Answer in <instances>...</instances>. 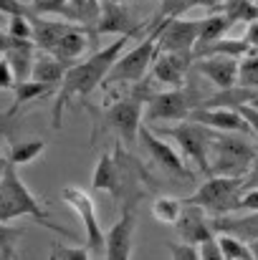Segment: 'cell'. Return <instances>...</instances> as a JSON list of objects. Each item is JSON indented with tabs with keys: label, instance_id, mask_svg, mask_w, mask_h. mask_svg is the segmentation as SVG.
Here are the masks:
<instances>
[{
	"label": "cell",
	"instance_id": "1",
	"mask_svg": "<svg viewBox=\"0 0 258 260\" xmlns=\"http://www.w3.org/2000/svg\"><path fill=\"white\" fill-rule=\"evenodd\" d=\"M129 38L132 36H119L114 43H109L104 48H96L89 58L74 63L71 69H66V76H64L61 86L56 91V101H53V109H51V126L53 129H61L64 114H66V109L74 99L86 104L91 91L106 81L114 61L124 53V46L129 43Z\"/></svg>",
	"mask_w": 258,
	"mask_h": 260
},
{
	"label": "cell",
	"instance_id": "2",
	"mask_svg": "<svg viewBox=\"0 0 258 260\" xmlns=\"http://www.w3.org/2000/svg\"><path fill=\"white\" fill-rule=\"evenodd\" d=\"M145 182H147V172L142 170V165L132 154H127L119 144L111 154L104 152L99 157L91 187L96 192H109L117 202H124L122 207H137V202L145 194L142 187Z\"/></svg>",
	"mask_w": 258,
	"mask_h": 260
},
{
	"label": "cell",
	"instance_id": "3",
	"mask_svg": "<svg viewBox=\"0 0 258 260\" xmlns=\"http://www.w3.org/2000/svg\"><path fill=\"white\" fill-rule=\"evenodd\" d=\"M20 217H33L38 225H43V228H48L59 235L74 238L66 228L51 222V217L46 215V210L36 200V194L25 187L23 177L18 174V167L8 165V170L0 179V222H13V220H20Z\"/></svg>",
	"mask_w": 258,
	"mask_h": 260
},
{
	"label": "cell",
	"instance_id": "4",
	"mask_svg": "<svg viewBox=\"0 0 258 260\" xmlns=\"http://www.w3.org/2000/svg\"><path fill=\"white\" fill-rule=\"evenodd\" d=\"M256 159L253 144H248L238 134H223L215 132L208 152V165H210V177H233L243 179L251 165Z\"/></svg>",
	"mask_w": 258,
	"mask_h": 260
},
{
	"label": "cell",
	"instance_id": "5",
	"mask_svg": "<svg viewBox=\"0 0 258 260\" xmlns=\"http://www.w3.org/2000/svg\"><path fill=\"white\" fill-rule=\"evenodd\" d=\"M243 179L233 177H208L195 194L182 200L185 205L205 210L210 217H228L231 212H238L241 200H243Z\"/></svg>",
	"mask_w": 258,
	"mask_h": 260
},
{
	"label": "cell",
	"instance_id": "6",
	"mask_svg": "<svg viewBox=\"0 0 258 260\" xmlns=\"http://www.w3.org/2000/svg\"><path fill=\"white\" fill-rule=\"evenodd\" d=\"M160 33H162V20H155L152 30H150L132 51L122 53V56L114 61V66H111V71H109L104 86L109 88V86H117V84H139V81L147 76L150 63H152L155 56H157Z\"/></svg>",
	"mask_w": 258,
	"mask_h": 260
},
{
	"label": "cell",
	"instance_id": "7",
	"mask_svg": "<svg viewBox=\"0 0 258 260\" xmlns=\"http://www.w3.org/2000/svg\"><path fill=\"white\" fill-rule=\"evenodd\" d=\"M160 134L172 139V142L180 147L182 162L195 165L197 172L210 177L208 152H210V142H213V137H215L213 129L200 126V124H195V121H180V124H175V126H162Z\"/></svg>",
	"mask_w": 258,
	"mask_h": 260
},
{
	"label": "cell",
	"instance_id": "8",
	"mask_svg": "<svg viewBox=\"0 0 258 260\" xmlns=\"http://www.w3.org/2000/svg\"><path fill=\"white\" fill-rule=\"evenodd\" d=\"M150 101L147 91L137 86L132 93H124L119 96L104 114L106 119V126H111L122 142H134L139 137V129H142V121H145V104Z\"/></svg>",
	"mask_w": 258,
	"mask_h": 260
},
{
	"label": "cell",
	"instance_id": "9",
	"mask_svg": "<svg viewBox=\"0 0 258 260\" xmlns=\"http://www.w3.org/2000/svg\"><path fill=\"white\" fill-rule=\"evenodd\" d=\"M197 109V101L192 96V91L187 88H167V91H157L150 96V101L145 104V121H187L190 114Z\"/></svg>",
	"mask_w": 258,
	"mask_h": 260
},
{
	"label": "cell",
	"instance_id": "10",
	"mask_svg": "<svg viewBox=\"0 0 258 260\" xmlns=\"http://www.w3.org/2000/svg\"><path fill=\"white\" fill-rule=\"evenodd\" d=\"M61 200L79 215V220L86 230L89 253H104V228L96 217V207H94V200L89 197V192L76 187V184H69V187L61 189Z\"/></svg>",
	"mask_w": 258,
	"mask_h": 260
},
{
	"label": "cell",
	"instance_id": "11",
	"mask_svg": "<svg viewBox=\"0 0 258 260\" xmlns=\"http://www.w3.org/2000/svg\"><path fill=\"white\" fill-rule=\"evenodd\" d=\"M200 36V20L165 18L157 41V53H192Z\"/></svg>",
	"mask_w": 258,
	"mask_h": 260
},
{
	"label": "cell",
	"instance_id": "12",
	"mask_svg": "<svg viewBox=\"0 0 258 260\" xmlns=\"http://www.w3.org/2000/svg\"><path fill=\"white\" fill-rule=\"evenodd\" d=\"M139 139H142V144H145L150 159H152L160 170H165L167 174L177 177V179H192V172L185 167L180 152L172 149L157 132H150L147 126H142V129H139Z\"/></svg>",
	"mask_w": 258,
	"mask_h": 260
},
{
	"label": "cell",
	"instance_id": "13",
	"mask_svg": "<svg viewBox=\"0 0 258 260\" xmlns=\"http://www.w3.org/2000/svg\"><path fill=\"white\" fill-rule=\"evenodd\" d=\"M134 225H137L134 207H124L122 217L104 233V255H106V260H129L132 258Z\"/></svg>",
	"mask_w": 258,
	"mask_h": 260
},
{
	"label": "cell",
	"instance_id": "14",
	"mask_svg": "<svg viewBox=\"0 0 258 260\" xmlns=\"http://www.w3.org/2000/svg\"><path fill=\"white\" fill-rule=\"evenodd\" d=\"M175 233H177L180 243L192 245V248H200L203 243H208V240L215 238L205 210L192 207V205H185V202H182V212H180V217L175 222Z\"/></svg>",
	"mask_w": 258,
	"mask_h": 260
},
{
	"label": "cell",
	"instance_id": "15",
	"mask_svg": "<svg viewBox=\"0 0 258 260\" xmlns=\"http://www.w3.org/2000/svg\"><path fill=\"white\" fill-rule=\"evenodd\" d=\"M190 58H192V53H157L152 61L155 81L170 88H185L187 86Z\"/></svg>",
	"mask_w": 258,
	"mask_h": 260
},
{
	"label": "cell",
	"instance_id": "16",
	"mask_svg": "<svg viewBox=\"0 0 258 260\" xmlns=\"http://www.w3.org/2000/svg\"><path fill=\"white\" fill-rule=\"evenodd\" d=\"M187 121H195L200 126H208V129L223 132V134H246V132H251L248 124L243 121V116L236 109H195Z\"/></svg>",
	"mask_w": 258,
	"mask_h": 260
},
{
	"label": "cell",
	"instance_id": "17",
	"mask_svg": "<svg viewBox=\"0 0 258 260\" xmlns=\"http://www.w3.org/2000/svg\"><path fill=\"white\" fill-rule=\"evenodd\" d=\"M238 66H241V61H238V58H231V56H205V58H195V69H197L208 81H213L220 91L238 86Z\"/></svg>",
	"mask_w": 258,
	"mask_h": 260
},
{
	"label": "cell",
	"instance_id": "18",
	"mask_svg": "<svg viewBox=\"0 0 258 260\" xmlns=\"http://www.w3.org/2000/svg\"><path fill=\"white\" fill-rule=\"evenodd\" d=\"M145 25H139L129 10L119 3H104L101 5V15H99V25H96V36H104V33H119V36H137L142 33Z\"/></svg>",
	"mask_w": 258,
	"mask_h": 260
},
{
	"label": "cell",
	"instance_id": "19",
	"mask_svg": "<svg viewBox=\"0 0 258 260\" xmlns=\"http://www.w3.org/2000/svg\"><path fill=\"white\" fill-rule=\"evenodd\" d=\"M210 228L218 235H231V238H238L243 243H253V240H258V212H248L241 217H233V215L213 217Z\"/></svg>",
	"mask_w": 258,
	"mask_h": 260
},
{
	"label": "cell",
	"instance_id": "20",
	"mask_svg": "<svg viewBox=\"0 0 258 260\" xmlns=\"http://www.w3.org/2000/svg\"><path fill=\"white\" fill-rule=\"evenodd\" d=\"M69 28H71V23L33 15V18H31V41H33L36 48H41V51H46V53L51 56V51H53L56 43L66 36Z\"/></svg>",
	"mask_w": 258,
	"mask_h": 260
},
{
	"label": "cell",
	"instance_id": "21",
	"mask_svg": "<svg viewBox=\"0 0 258 260\" xmlns=\"http://www.w3.org/2000/svg\"><path fill=\"white\" fill-rule=\"evenodd\" d=\"M89 46H91V41H89L86 30L71 23V28H69L66 36L56 43V48L51 51V56H53L56 61H61L66 69H71L74 63H79V58L86 53Z\"/></svg>",
	"mask_w": 258,
	"mask_h": 260
},
{
	"label": "cell",
	"instance_id": "22",
	"mask_svg": "<svg viewBox=\"0 0 258 260\" xmlns=\"http://www.w3.org/2000/svg\"><path fill=\"white\" fill-rule=\"evenodd\" d=\"M99 15H101V0H69V23L84 28L91 46L99 43V36H96V25H99Z\"/></svg>",
	"mask_w": 258,
	"mask_h": 260
},
{
	"label": "cell",
	"instance_id": "23",
	"mask_svg": "<svg viewBox=\"0 0 258 260\" xmlns=\"http://www.w3.org/2000/svg\"><path fill=\"white\" fill-rule=\"evenodd\" d=\"M33 41H15L13 48L3 56L8 61V66L13 69V76H15V84H25L31 81V71H33Z\"/></svg>",
	"mask_w": 258,
	"mask_h": 260
},
{
	"label": "cell",
	"instance_id": "24",
	"mask_svg": "<svg viewBox=\"0 0 258 260\" xmlns=\"http://www.w3.org/2000/svg\"><path fill=\"white\" fill-rule=\"evenodd\" d=\"M66 76V66L61 61H56L53 56H41L33 61V71H31V81L36 84H46V86L59 88Z\"/></svg>",
	"mask_w": 258,
	"mask_h": 260
},
{
	"label": "cell",
	"instance_id": "25",
	"mask_svg": "<svg viewBox=\"0 0 258 260\" xmlns=\"http://www.w3.org/2000/svg\"><path fill=\"white\" fill-rule=\"evenodd\" d=\"M53 91H59V88L46 86V84H36V81L15 84V88H13V106H10V109L3 114V119H10V116H15V111H18L23 104H28V101H36V99H43V96H48V93H53Z\"/></svg>",
	"mask_w": 258,
	"mask_h": 260
},
{
	"label": "cell",
	"instance_id": "26",
	"mask_svg": "<svg viewBox=\"0 0 258 260\" xmlns=\"http://www.w3.org/2000/svg\"><path fill=\"white\" fill-rule=\"evenodd\" d=\"M220 13L225 15V20L233 23H253L258 20V5L251 0H223Z\"/></svg>",
	"mask_w": 258,
	"mask_h": 260
},
{
	"label": "cell",
	"instance_id": "27",
	"mask_svg": "<svg viewBox=\"0 0 258 260\" xmlns=\"http://www.w3.org/2000/svg\"><path fill=\"white\" fill-rule=\"evenodd\" d=\"M231 28V23L225 20L223 13H210L208 18L200 20V36H197V46H208L213 41H220L225 36V30ZM195 46V48H197Z\"/></svg>",
	"mask_w": 258,
	"mask_h": 260
},
{
	"label": "cell",
	"instance_id": "28",
	"mask_svg": "<svg viewBox=\"0 0 258 260\" xmlns=\"http://www.w3.org/2000/svg\"><path fill=\"white\" fill-rule=\"evenodd\" d=\"M43 149H46V142H41V139L18 142V144H13V147H10V157H8V162H10L13 167H23V165L33 162L36 157H41V154H43Z\"/></svg>",
	"mask_w": 258,
	"mask_h": 260
},
{
	"label": "cell",
	"instance_id": "29",
	"mask_svg": "<svg viewBox=\"0 0 258 260\" xmlns=\"http://www.w3.org/2000/svg\"><path fill=\"white\" fill-rule=\"evenodd\" d=\"M180 212H182V200H177V197H157L152 202V215L162 225H175Z\"/></svg>",
	"mask_w": 258,
	"mask_h": 260
},
{
	"label": "cell",
	"instance_id": "30",
	"mask_svg": "<svg viewBox=\"0 0 258 260\" xmlns=\"http://www.w3.org/2000/svg\"><path fill=\"white\" fill-rule=\"evenodd\" d=\"M238 86L258 91V48H253L238 66Z\"/></svg>",
	"mask_w": 258,
	"mask_h": 260
},
{
	"label": "cell",
	"instance_id": "31",
	"mask_svg": "<svg viewBox=\"0 0 258 260\" xmlns=\"http://www.w3.org/2000/svg\"><path fill=\"white\" fill-rule=\"evenodd\" d=\"M215 240H218V248H220V253H223V258L225 260H243V258L251 255V248H246V243L238 240V238L218 235Z\"/></svg>",
	"mask_w": 258,
	"mask_h": 260
},
{
	"label": "cell",
	"instance_id": "32",
	"mask_svg": "<svg viewBox=\"0 0 258 260\" xmlns=\"http://www.w3.org/2000/svg\"><path fill=\"white\" fill-rule=\"evenodd\" d=\"M31 15H41V18H48V15H64L69 13V0H31L28 5Z\"/></svg>",
	"mask_w": 258,
	"mask_h": 260
},
{
	"label": "cell",
	"instance_id": "33",
	"mask_svg": "<svg viewBox=\"0 0 258 260\" xmlns=\"http://www.w3.org/2000/svg\"><path fill=\"white\" fill-rule=\"evenodd\" d=\"M31 18L33 15H10L5 33L15 41H31Z\"/></svg>",
	"mask_w": 258,
	"mask_h": 260
},
{
	"label": "cell",
	"instance_id": "34",
	"mask_svg": "<svg viewBox=\"0 0 258 260\" xmlns=\"http://www.w3.org/2000/svg\"><path fill=\"white\" fill-rule=\"evenodd\" d=\"M51 260H89V250L81 245H53Z\"/></svg>",
	"mask_w": 258,
	"mask_h": 260
},
{
	"label": "cell",
	"instance_id": "35",
	"mask_svg": "<svg viewBox=\"0 0 258 260\" xmlns=\"http://www.w3.org/2000/svg\"><path fill=\"white\" fill-rule=\"evenodd\" d=\"M170 255L172 260H200L197 258V248L185 245V243H170Z\"/></svg>",
	"mask_w": 258,
	"mask_h": 260
},
{
	"label": "cell",
	"instance_id": "36",
	"mask_svg": "<svg viewBox=\"0 0 258 260\" xmlns=\"http://www.w3.org/2000/svg\"><path fill=\"white\" fill-rule=\"evenodd\" d=\"M197 258L200 260H225L223 253H220V248H218V240H215V238L208 240V243H203V245L197 248Z\"/></svg>",
	"mask_w": 258,
	"mask_h": 260
},
{
	"label": "cell",
	"instance_id": "37",
	"mask_svg": "<svg viewBox=\"0 0 258 260\" xmlns=\"http://www.w3.org/2000/svg\"><path fill=\"white\" fill-rule=\"evenodd\" d=\"M0 13L3 15H31L28 5H23L20 0H0Z\"/></svg>",
	"mask_w": 258,
	"mask_h": 260
},
{
	"label": "cell",
	"instance_id": "38",
	"mask_svg": "<svg viewBox=\"0 0 258 260\" xmlns=\"http://www.w3.org/2000/svg\"><path fill=\"white\" fill-rule=\"evenodd\" d=\"M236 111H238V114L243 116V121L248 124V129H251L253 134H258V111H256V109H253V106H246V104H243V106H238Z\"/></svg>",
	"mask_w": 258,
	"mask_h": 260
},
{
	"label": "cell",
	"instance_id": "39",
	"mask_svg": "<svg viewBox=\"0 0 258 260\" xmlns=\"http://www.w3.org/2000/svg\"><path fill=\"white\" fill-rule=\"evenodd\" d=\"M23 233L18 228H8V222H0V245H15V240Z\"/></svg>",
	"mask_w": 258,
	"mask_h": 260
},
{
	"label": "cell",
	"instance_id": "40",
	"mask_svg": "<svg viewBox=\"0 0 258 260\" xmlns=\"http://www.w3.org/2000/svg\"><path fill=\"white\" fill-rule=\"evenodd\" d=\"M0 88H15V76L13 69L8 66V61L0 56Z\"/></svg>",
	"mask_w": 258,
	"mask_h": 260
},
{
	"label": "cell",
	"instance_id": "41",
	"mask_svg": "<svg viewBox=\"0 0 258 260\" xmlns=\"http://www.w3.org/2000/svg\"><path fill=\"white\" fill-rule=\"evenodd\" d=\"M253 189H258V154L253 159V165H251V170H248V174L243 177V192H253Z\"/></svg>",
	"mask_w": 258,
	"mask_h": 260
},
{
	"label": "cell",
	"instance_id": "42",
	"mask_svg": "<svg viewBox=\"0 0 258 260\" xmlns=\"http://www.w3.org/2000/svg\"><path fill=\"white\" fill-rule=\"evenodd\" d=\"M238 210H246V212H258V189L253 192H246L243 200H241V207Z\"/></svg>",
	"mask_w": 258,
	"mask_h": 260
},
{
	"label": "cell",
	"instance_id": "43",
	"mask_svg": "<svg viewBox=\"0 0 258 260\" xmlns=\"http://www.w3.org/2000/svg\"><path fill=\"white\" fill-rule=\"evenodd\" d=\"M243 41L251 46V48H258V20L253 23H248V28H246V36H243Z\"/></svg>",
	"mask_w": 258,
	"mask_h": 260
},
{
	"label": "cell",
	"instance_id": "44",
	"mask_svg": "<svg viewBox=\"0 0 258 260\" xmlns=\"http://www.w3.org/2000/svg\"><path fill=\"white\" fill-rule=\"evenodd\" d=\"M13 43H15V38H10L5 30H0V56H5L13 48Z\"/></svg>",
	"mask_w": 258,
	"mask_h": 260
},
{
	"label": "cell",
	"instance_id": "45",
	"mask_svg": "<svg viewBox=\"0 0 258 260\" xmlns=\"http://www.w3.org/2000/svg\"><path fill=\"white\" fill-rule=\"evenodd\" d=\"M15 253H13V245H0V260H13Z\"/></svg>",
	"mask_w": 258,
	"mask_h": 260
},
{
	"label": "cell",
	"instance_id": "46",
	"mask_svg": "<svg viewBox=\"0 0 258 260\" xmlns=\"http://www.w3.org/2000/svg\"><path fill=\"white\" fill-rule=\"evenodd\" d=\"M8 165H10V162H8L5 157H0V179H3V174H5V170H8Z\"/></svg>",
	"mask_w": 258,
	"mask_h": 260
},
{
	"label": "cell",
	"instance_id": "47",
	"mask_svg": "<svg viewBox=\"0 0 258 260\" xmlns=\"http://www.w3.org/2000/svg\"><path fill=\"white\" fill-rule=\"evenodd\" d=\"M246 106H253V109L258 111V91H253V96H251V101H248Z\"/></svg>",
	"mask_w": 258,
	"mask_h": 260
},
{
	"label": "cell",
	"instance_id": "48",
	"mask_svg": "<svg viewBox=\"0 0 258 260\" xmlns=\"http://www.w3.org/2000/svg\"><path fill=\"white\" fill-rule=\"evenodd\" d=\"M248 248H251V255H253V260H258V240H253Z\"/></svg>",
	"mask_w": 258,
	"mask_h": 260
},
{
	"label": "cell",
	"instance_id": "49",
	"mask_svg": "<svg viewBox=\"0 0 258 260\" xmlns=\"http://www.w3.org/2000/svg\"><path fill=\"white\" fill-rule=\"evenodd\" d=\"M106 3H119V5H122V3H124V0H106Z\"/></svg>",
	"mask_w": 258,
	"mask_h": 260
},
{
	"label": "cell",
	"instance_id": "50",
	"mask_svg": "<svg viewBox=\"0 0 258 260\" xmlns=\"http://www.w3.org/2000/svg\"><path fill=\"white\" fill-rule=\"evenodd\" d=\"M243 260H253V255H248V258H243Z\"/></svg>",
	"mask_w": 258,
	"mask_h": 260
},
{
	"label": "cell",
	"instance_id": "51",
	"mask_svg": "<svg viewBox=\"0 0 258 260\" xmlns=\"http://www.w3.org/2000/svg\"><path fill=\"white\" fill-rule=\"evenodd\" d=\"M162 3H172V0H162Z\"/></svg>",
	"mask_w": 258,
	"mask_h": 260
},
{
	"label": "cell",
	"instance_id": "52",
	"mask_svg": "<svg viewBox=\"0 0 258 260\" xmlns=\"http://www.w3.org/2000/svg\"><path fill=\"white\" fill-rule=\"evenodd\" d=\"M251 3H256V0H251Z\"/></svg>",
	"mask_w": 258,
	"mask_h": 260
}]
</instances>
